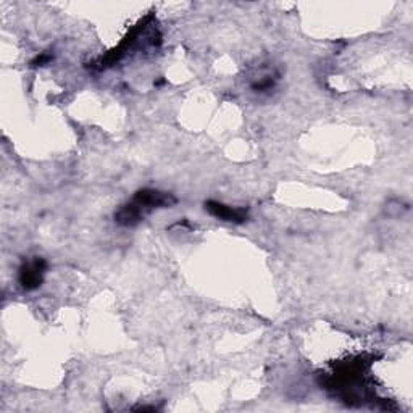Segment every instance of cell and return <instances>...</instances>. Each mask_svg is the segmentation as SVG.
<instances>
[{
  "label": "cell",
  "instance_id": "6da1fadb",
  "mask_svg": "<svg viewBox=\"0 0 413 413\" xmlns=\"http://www.w3.org/2000/svg\"><path fill=\"white\" fill-rule=\"evenodd\" d=\"M176 199L168 192L154 191V189H142L136 192L130 204L123 205L115 214V221L121 226H134L146 216L149 211L155 209H168L175 205Z\"/></svg>",
  "mask_w": 413,
  "mask_h": 413
},
{
  "label": "cell",
  "instance_id": "7a4b0ae2",
  "mask_svg": "<svg viewBox=\"0 0 413 413\" xmlns=\"http://www.w3.org/2000/svg\"><path fill=\"white\" fill-rule=\"evenodd\" d=\"M44 271H46V261L42 259H36L30 261V264H25L20 270V283L26 291H31V289H36L41 286Z\"/></svg>",
  "mask_w": 413,
  "mask_h": 413
},
{
  "label": "cell",
  "instance_id": "3957f363",
  "mask_svg": "<svg viewBox=\"0 0 413 413\" xmlns=\"http://www.w3.org/2000/svg\"><path fill=\"white\" fill-rule=\"evenodd\" d=\"M205 210L215 218H220L223 221H233V223H244L247 220V210L244 209H233L225 204L215 202V200H209L205 202Z\"/></svg>",
  "mask_w": 413,
  "mask_h": 413
}]
</instances>
